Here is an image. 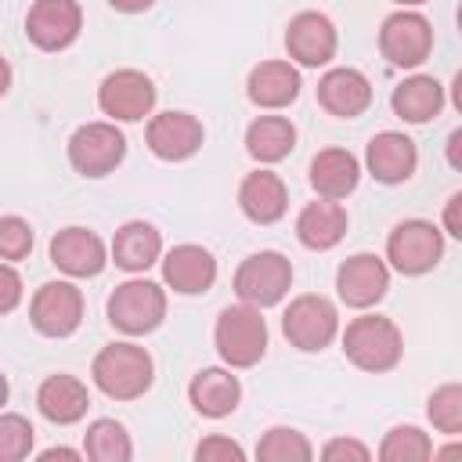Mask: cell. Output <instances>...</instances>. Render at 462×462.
Listing matches in <instances>:
<instances>
[{
  "label": "cell",
  "mask_w": 462,
  "mask_h": 462,
  "mask_svg": "<svg viewBox=\"0 0 462 462\" xmlns=\"http://www.w3.org/2000/svg\"><path fill=\"white\" fill-rule=\"evenodd\" d=\"M289 285H292V263H289V256H282L274 249H260V253L245 256L235 271L238 300L249 307H260V310L282 303Z\"/></svg>",
  "instance_id": "cell-4"
},
{
  "label": "cell",
  "mask_w": 462,
  "mask_h": 462,
  "mask_svg": "<svg viewBox=\"0 0 462 462\" xmlns=\"http://www.w3.org/2000/svg\"><path fill=\"white\" fill-rule=\"evenodd\" d=\"M83 455L94 462H130L134 444H130V433L123 430V422L94 419L83 433Z\"/></svg>",
  "instance_id": "cell-29"
},
{
  "label": "cell",
  "mask_w": 462,
  "mask_h": 462,
  "mask_svg": "<svg viewBox=\"0 0 462 462\" xmlns=\"http://www.w3.org/2000/svg\"><path fill=\"white\" fill-rule=\"evenodd\" d=\"M458 144H462V130H455L451 137H448V159H451V166L458 170L462 162H458Z\"/></svg>",
  "instance_id": "cell-41"
},
{
  "label": "cell",
  "mask_w": 462,
  "mask_h": 462,
  "mask_svg": "<svg viewBox=\"0 0 462 462\" xmlns=\"http://www.w3.org/2000/svg\"><path fill=\"white\" fill-rule=\"evenodd\" d=\"M300 87H303L300 72L289 61H260L249 72V79H245V94L260 108H285V105H292L300 97Z\"/></svg>",
  "instance_id": "cell-25"
},
{
  "label": "cell",
  "mask_w": 462,
  "mask_h": 462,
  "mask_svg": "<svg viewBox=\"0 0 462 462\" xmlns=\"http://www.w3.org/2000/svg\"><path fill=\"white\" fill-rule=\"evenodd\" d=\"M83 29V11L76 0H36L25 14V36L40 51H65Z\"/></svg>",
  "instance_id": "cell-12"
},
{
  "label": "cell",
  "mask_w": 462,
  "mask_h": 462,
  "mask_svg": "<svg viewBox=\"0 0 462 462\" xmlns=\"http://www.w3.org/2000/svg\"><path fill=\"white\" fill-rule=\"evenodd\" d=\"M162 282L180 292V296H199V292H209L213 282H217V260L209 249L202 245H173L162 260Z\"/></svg>",
  "instance_id": "cell-17"
},
{
  "label": "cell",
  "mask_w": 462,
  "mask_h": 462,
  "mask_svg": "<svg viewBox=\"0 0 462 462\" xmlns=\"http://www.w3.org/2000/svg\"><path fill=\"white\" fill-rule=\"evenodd\" d=\"M51 263L72 278H94L108 263L105 242L87 227H61L51 238Z\"/></svg>",
  "instance_id": "cell-16"
},
{
  "label": "cell",
  "mask_w": 462,
  "mask_h": 462,
  "mask_svg": "<svg viewBox=\"0 0 462 462\" xmlns=\"http://www.w3.org/2000/svg\"><path fill=\"white\" fill-rule=\"evenodd\" d=\"M379 51L397 69H415L433 51V25L419 11H393L379 29Z\"/></svg>",
  "instance_id": "cell-10"
},
{
  "label": "cell",
  "mask_w": 462,
  "mask_h": 462,
  "mask_svg": "<svg viewBox=\"0 0 462 462\" xmlns=\"http://www.w3.org/2000/svg\"><path fill=\"white\" fill-rule=\"evenodd\" d=\"M426 415H430V422H433L440 433L458 437V433H462V386H458V383H444L440 390H433Z\"/></svg>",
  "instance_id": "cell-32"
},
{
  "label": "cell",
  "mask_w": 462,
  "mask_h": 462,
  "mask_svg": "<svg viewBox=\"0 0 462 462\" xmlns=\"http://www.w3.org/2000/svg\"><path fill=\"white\" fill-rule=\"evenodd\" d=\"M148 148L166 159V162H180V159H191L199 148H202V123L191 116V112H159L148 119Z\"/></svg>",
  "instance_id": "cell-15"
},
{
  "label": "cell",
  "mask_w": 462,
  "mask_h": 462,
  "mask_svg": "<svg viewBox=\"0 0 462 462\" xmlns=\"http://www.w3.org/2000/svg\"><path fill=\"white\" fill-rule=\"evenodd\" d=\"M296 148V126L285 116H260L245 130V152L256 162H282Z\"/></svg>",
  "instance_id": "cell-28"
},
{
  "label": "cell",
  "mask_w": 462,
  "mask_h": 462,
  "mask_svg": "<svg viewBox=\"0 0 462 462\" xmlns=\"http://www.w3.org/2000/svg\"><path fill=\"white\" fill-rule=\"evenodd\" d=\"M7 393H11V386H7V375L0 372V408L7 404Z\"/></svg>",
  "instance_id": "cell-43"
},
{
  "label": "cell",
  "mask_w": 462,
  "mask_h": 462,
  "mask_svg": "<svg viewBox=\"0 0 462 462\" xmlns=\"http://www.w3.org/2000/svg\"><path fill=\"white\" fill-rule=\"evenodd\" d=\"M7 87H11V65L0 58V97L7 94Z\"/></svg>",
  "instance_id": "cell-42"
},
{
  "label": "cell",
  "mask_w": 462,
  "mask_h": 462,
  "mask_svg": "<svg viewBox=\"0 0 462 462\" xmlns=\"http://www.w3.org/2000/svg\"><path fill=\"white\" fill-rule=\"evenodd\" d=\"M336 25L328 14L321 11H300L289 29H285V51L296 65H307V69H318V65H328L336 58Z\"/></svg>",
  "instance_id": "cell-13"
},
{
  "label": "cell",
  "mask_w": 462,
  "mask_h": 462,
  "mask_svg": "<svg viewBox=\"0 0 462 462\" xmlns=\"http://www.w3.org/2000/svg\"><path fill=\"white\" fill-rule=\"evenodd\" d=\"M116 11H123V14H137V11H148L155 0H108Z\"/></svg>",
  "instance_id": "cell-39"
},
{
  "label": "cell",
  "mask_w": 462,
  "mask_h": 462,
  "mask_svg": "<svg viewBox=\"0 0 462 462\" xmlns=\"http://www.w3.org/2000/svg\"><path fill=\"white\" fill-rule=\"evenodd\" d=\"M343 354L361 372H390L404 354V336L390 318L361 314L343 332Z\"/></svg>",
  "instance_id": "cell-2"
},
{
  "label": "cell",
  "mask_w": 462,
  "mask_h": 462,
  "mask_svg": "<svg viewBox=\"0 0 462 462\" xmlns=\"http://www.w3.org/2000/svg\"><path fill=\"white\" fill-rule=\"evenodd\" d=\"M36 408H40V415H43L47 422H54V426H72V422H79V419L87 415L90 393H87V386H83L76 375L58 372V375H47V379L40 383V390H36Z\"/></svg>",
  "instance_id": "cell-20"
},
{
  "label": "cell",
  "mask_w": 462,
  "mask_h": 462,
  "mask_svg": "<svg viewBox=\"0 0 462 462\" xmlns=\"http://www.w3.org/2000/svg\"><path fill=\"white\" fill-rule=\"evenodd\" d=\"M390 108L404 123H430L444 108V87L433 76H411V79H404V83L393 87Z\"/></svg>",
  "instance_id": "cell-27"
},
{
  "label": "cell",
  "mask_w": 462,
  "mask_h": 462,
  "mask_svg": "<svg viewBox=\"0 0 462 462\" xmlns=\"http://www.w3.org/2000/svg\"><path fill=\"white\" fill-rule=\"evenodd\" d=\"M90 375L105 397L137 401L148 393V386L155 379V365H152V354L137 343H108L105 350H97Z\"/></svg>",
  "instance_id": "cell-1"
},
{
  "label": "cell",
  "mask_w": 462,
  "mask_h": 462,
  "mask_svg": "<svg viewBox=\"0 0 462 462\" xmlns=\"http://www.w3.org/2000/svg\"><path fill=\"white\" fill-rule=\"evenodd\" d=\"M97 105L119 123H137L155 108V83L137 69L108 72L97 87Z\"/></svg>",
  "instance_id": "cell-11"
},
{
  "label": "cell",
  "mask_w": 462,
  "mask_h": 462,
  "mask_svg": "<svg viewBox=\"0 0 462 462\" xmlns=\"http://www.w3.org/2000/svg\"><path fill=\"white\" fill-rule=\"evenodd\" d=\"M393 4H404L408 7V4H426V0H393Z\"/></svg>",
  "instance_id": "cell-44"
},
{
  "label": "cell",
  "mask_w": 462,
  "mask_h": 462,
  "mask_svg": "<svg viewBox=\"0 0 462 462\" xmlns=\"http://www.w3.org/2000/svg\"><path fill=\"white\" fill-rule=\"evenodd\" d=\"M383 462H426L433 458V444L419 426H393L379 444Z\"/></svg>",
  "instance_id": "cell-31"
},
{
  "label": "cell",
  "mask_w": 462,
  "mask_h": 462,
  "mask_svg": "<svg viewBox=\"0 0 462 462\" xmlns=\"http://www.w3.org/2000/svg\"><path fill=\"white\" fill-rule=\"evenodd\" d=\"M256 458H263V462H307V458H314V448L303 433H296L289 426H274L260 437Z\"/></svg>",
  "instance_id": "cell-30"
},
{
  "label": "cell",
  "mask_w": 462,
  "mask_h": 462,
  "mask_svg": "<svg viewBox=\"0 0 462 462\" xmlns=\"http://www.w3.org/2000/svg\"><path fill=\"white\" fill-rule=\"evenodd\" d=\"M32 422L25 415H0V462H22L32 451Z\"/></svg>",
  "instance_id": "cell-33"
},
{
  "label": "cell",
  "mask_w": 462,
  "mask_h": 462,
  "mask_svg": "<svg viewBox=\"0 0 462 462\" xmlns=\"http://www.w3.org/2000/svg\"><path fill=\"white\" fill-rule=\"evenodd\" d=\"M29 321L40 336H72L83 321V292L72 282H43L29 303Z\"/></svg>",
  "instance_id": "cell-9"
},
{
  "label": "cell",
  "mask_w": 462,
  "mask_h": 462,
  "mask_svg": "<svg viewBox=\"0 0 462 462\" xmlns=\"http://www.w3.org/2000/svg\"><path fill=\"white\" fill-rule=\"evenodd\" d=\"M166 318V292L148 278H130L108 296V321L126 336L155 332Z\"/></svg>",
  "instance_id": "cell-5"
},
{
  "label": "cell",
  "mask_w": 462,
  "mask_h": 462,
  "mask_svg": "<svg viewBox=\"0 0 462 462\" xmlns=\"http://www.w3.org/2000/svg\"><path fill=\"white\" fill-rule=\"evenodd\" d=\"M22 303V274L0 260V314H11Z\"/></svg>",
  "instance_id": "cell-37"
},
{
  "label": "cell",
  "mask_w": 462,
  "mask_h": 462,
  "mask_svg": "<svg viewBox=\"0 0 462 462\" xmlns=\"http://www.w3.org/2000/svg\"><path fill=\"white\" fill-rule=\"evenodd\" d=\"M54 458H69V462H76L79 451H72V448H47V451H40V462H54Z\"/></svg>",
  "instance_id": "cell-40"
},
{
  "label": "cell",
  "mask_w": 462,
  "mask_h": 462,
  "mask_svg": "<svg viewBox=\"0 0 462 462\" xmlns=\"http://www.w3.org/2000/svg\"><path fill=\"white\" fill-rule=\"evenodd\" d=\"M390 289V271L375 253H357L339 263L336 271V292L346 307H375Z\"/></svg>",
  "instance_id": "cell-14"
},
{
  "label": "cell",
  "mask_w": 462,
  "mask_h": 462,
  "mask_svg": "<svg viewBox=\"0 0 462 462\" xmlns=\"http://www.w3.org/2000/svg\"><path fill=\"white\" fill-rule=\"evenodd\" d=\"M310 188L318 191V199H346L357 180H361V162L357 155H350L346 148H321L314 159H310Z\"/></svg>",
  "instance_id": "cell-21"
},
{
  "label": "cell",
  "mask_w": 462,
  "mask_h": 462,
  "mask_svg": "<svg viewBox=\"0 0 462 462\" xmlns=\"http://www.w3.org/2000/svg\"><path fill=\"white\" fill-rule=\"evenodd\" d=\"M368 448L361 444V440H350V437H336V440H328L325 448H321V458L325 462H368Z\"/></svg>",
  "instance_id": "cell-36"
},
{
  "label": "cell",
  "mask_w": 462,
  "mask_h": 462,
  "mask_svg": "<svg viewBox=\"0 0 462 462\" xmlns=\"http://www.w3.org/2000/svg\"><path fill=\"white\" fill-rule=\"evenodd\" d=\"M126 155V137L116 123H83L69 137V162L83 177H108Z\"/></svg>",
  "instance_id": "cell-7"
},
{
  "label": "cell",
  "mask_w": 462,
  "mask_h": 462,
  "mask_svg": "<svg viewBox=\"0 0 462 462\" xmlns=\"http://www.w3.org/2000/svg\"><path fill=\"white\" fill-rule=\"evenodd\" d=\"M238 206L242 213L253 220V224H274L285 217L289 209V191H285V180L271 170H256L242 180L238 188Z\"/></svg>",
  "instance_id": "cell-23"
},
{
  "label": "cell",
  "mask_w": 462,
  "mask_h": 462,
  "mask_svg": "<svg viewBox=\"0 0 462 462\" xmlns=\"http://www.w3.org/2000/svg\"><path fill=\"white\" fill-rule=\"evenodd\" d=\"M188 401H191V408H195L199 415H206V419H224V415H231V411L238 408V401H242V383H238V375H231L227 368H202V372L191 379V386H188Z\"/></svg>",
  "instance_id": "cell-24"
},
{
  "label": "cell",
  "mask_w": 462,
  "mask_h": 462,
  "mask_svg": "<svg viewBox=\"0 0 462 462\" xmlns=\"http://www.w3.org/2000/svg\"><path fill=\"white\" fill-rule=\"evenodd\" d=\"M365 162H368V173L379 184H404L419 166V152H415V141L408 134L383 130L368 141Z\"/></svg>",
  "instance_id": "cell-19"
},
{
  "label": "cell",
  "mask_w": 462,
  "mask_h": 462,
  "mask_svg": "<svg viewBox=\"0 0 462 462\" xmlns=\"http://www.w3.org/2000/svg\"><path fill=\"white\" fill-rule=\"evenodd\" d=\"M195 458H199V462H242L245 451H242L231 437L213 433V437H206V440L195 448Z\"/></svg>",
  "instance_id": "cell-35"
},
{
  "label": "cell",
  "mask_w": 462,
  "mask_h": 462,
  "mask_svg": "<svg viewBox=\"0 0 462 462\" xmlns=\"http://www.w3.org/2000/svg\"><path fill=\"white\" fill-rule=\"evenodd\" d=\"M32 249V227L22 217H0V260H25Z\"/></svg>",
  "instance_id": "cell-34"
},
{
  "label": "cell",
  "mask_w": 462,
  "mask_h": 462,
  "mask_svg": "<svg viewBox=\"0 0 462 462\" xmlns=\"http://www.w3.org/2000/svg\"><path fill=\"white\" fill-rule=\"evenodd\" d=\"M343 235H346V209L336 199H314L296 217V238L314 253L339 245Z\"/></svg>",
  "instance_id": "cell-22"
},
{
  "label": "cell",
  "mask_w": 462,
  "mask_h": 462,
  "mask_svg": "<svg viewBox=\"0 0 462 462\" xmlns=\"http://www.w3.org/2000/svg\"><path fill=\"white\" fill-rule=\"evenodd\" d=\"M159 253H162V235L148 220H126L112 238V260L130 274L148 271L159 260Z\"/></svg>",
  "instance_id": "cell-26"
},
{
  "label": "cell",
  "mask_w": 462,
  "mask_h": 462,
  "mask_svg": "<svg viewBox=\"0 0 462 462\" xmlns=\"http://www.w3.org/2000/svg\"><path fill=\"white\" fill-rule=\"evenodd\" d=\"M282 332L296 350H325L339 332V314L325 296H296L282 314Z\"/></svg>",
  "instance_id": "cell-6"
},
{
  "label": "cell",
  "mask_w": 462,
  "mask_h": 462,
  "mask_svg": "<svg viewBox=\"0 0 462 462\" xmlns=\"http://www.w3.org/2000/svg\"><path fill=\"white\" fill-rule=\"evenodd\" d=\"M444 256V235L430 220H401L386 238V260L401 274H426Z\"/></svg>",
  "instance_id": "cell-8"
},
{
  "label": "cell",
  "mask_w": 462,
  "mask_h": 462,
  "mask_svg": "<svg viewBox=\"0 0 462 462\" xmlns=\"http://www.w3.org/2000/svg\"><path fill=\"white\" fill-rule=\"evenodd\" d=\"M318 105L328 112V116H339V119H354L361 116L368 105H372V83L365 72L357 69H328L321 79H318Z\"/></svg>",
  "instance_id": "cell-18"
},
{
  "label": "cell",
  "mask_w": 462,
  "mask_h": 462,
  "mask_svg": "<svg viewBox=\"0 0 462 462\" xmlns=\"http://www.w3.org/2000/svg\"><path fill=\"white\" fill-rule=\"evenodd\" d=\"M458 206H462V195L455 191V195L448 199V206H444V231H448L451 238H462V224H458Z\"/></svg>",
  "instance_id": "cell-38"
},
{
  "label": "cell",
  "mask_w": 462,
  "mask_h": 462,
  "mask_svg": "<svg viewBox=\"0 0 462 462\" xmlns=\"http://www.w3.org/2000/svg\"><path fill=\"white\" fill-rule=\"evenodd\" d=\"M213 343L231 368H253L267 350V325L260 318V307L249 303L224 307L213 328Z\"/></svg>",
  "instance_id": "cell-3"
}]
</instances>
